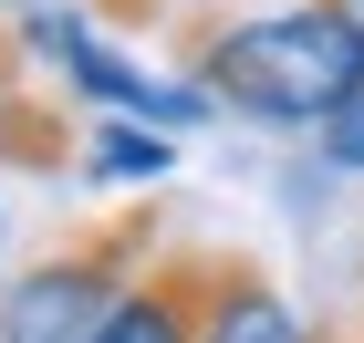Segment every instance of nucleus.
<instances>
[{
  "mask_svg": "<svg viewBox=\"0 0 364 343\" xmlns=\"http://www.w3.org/2000/svg\"><path fill=\"white\" fill-rule=\"evenodd\" d=\"M198 84L219 94V114L250 125H323L343 94L364 84V31L333 0H291V11H229L188 42Z\"/></svg>",
  "mask_w": 364,
  "mask_h": 343,
  "instance_id": "obj_1",
  "label": "nucleus"
},
{
  "mask_svg": "<svg viewBox=\"0 0 364 343\" xmlns=\"http://www.w3.org/2000/svg\"><path fill=\"white\" fill-rule=\"evenodd\" d=\"M167 250L156 219H94L73 239H53L42 260H21L0 281V343H94L114 312V291Z\"/></svg>",
  "mask_w": 364,
  "mask_h": 343,
  "instance_id": "obj_2",
  "label": "nucleus"
},
{
  "mask_svg": "<svg viewBox=\"0 0 364 343\" xmlns=\"http://www.w3.org/2000/svg\"><path fill=\"white\" fill-rule=\"evenodd\" d=\"M198 343H312L302 312L281 302L271 271H250L240 250H208V281H198Z\"/></svg>",
  "mask_w": 364,
  "mask_h": 343,
  "instance_id": "obj_3",
  "label": "nucleus"
},
{
  "mask_svg": "<svg viewBox=\"0 0 364 343\" xmlns=\"http://www.w3.org/2000/svg\"><path fill=\"white\" fill-rule=\"evenodd\" d=\"M198 281H208V250H156L136 281L114 291V312L94 343H198Z\"/></svg>",
  "mask_w": 364,
  "mask_h": 343,
  "instance_id": "obj_4",
  "label": "nucleus"
},
{
  "mask_svg": "<svg viewBox=\"0 0 364 343\" xmlns=\"http://www.w3.org/2000/svg\"><path fill=\"white\" fill-rule=\"evenodd\" d=\"M167 167H177V136H156L146 114L84 125V177H167Z\"/></svg>",
  "mask_w": 364,
  "mask_h": 343,
  "instance_id": "obj_5",
  "label": "nucleus"
},
{
  "mask_svg": "<svg viewBox=\"0 0 364 343\" xmlns=\"http://www.w3.org/2000/svg\"><path fill=\"white\" fill-rule=\"evenodd\" d=\"M312 146H323V167H333V177H364V84L323 114V136H312Z\"/></svg>",
  "mask_w": 364,
  "mask_h": 343,
  "instance_id": "obj_6",
  "label": "nucleus"
},
{
  "mask_svg": "<svg viewBox=\"0 0 364 343\" xmlns=\"http://www.w3.org/2000/svg\"><path fill=\"white\" fill-rule=\"evenodd\" d=\"M105 11H114V21H167L177 0H105Z\"/></svg>",
  "mask_w": 364,
  "mask_h": 343,
  "instance_id": "obj_7",
  "label": "nucleus"
},
{
  "mask_svg": "<svg viewBox=\"0 0 364 343\" xmlns=\"http://www.w3.org/2000/svg\"><path fill=\"white\" fill-rule=\"evenodd\" d=\"M333 11H343V21H354V31H364V0H333Z\"/></svg>",
  "mask_w": 364,
  "mask_h": 343,
  "instance_id": "obj_8",
  "label": "nucleus"
},
{
  "mask_svg": "<svg viewBox=\"0 0 364 343\" xmlns=\"http://www.w3.org/2000/svg\"><path fill=\"white\" fill-rule=\"evenodd\" d=\"M354 343H364V333H354Z\"/></svg>",
  "mask_w": 364,
  "mask_h": 343,
  "instance_id": "obj_9",
  "label": "nucleus"
}]
</instances>
